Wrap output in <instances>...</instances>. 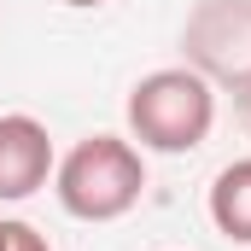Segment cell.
<instances>
[{
  "instance_id": "6da1fadb",
  "label": "cell",
  "mask_w": 251,
  "mask_h": 251,
  "mask_svg": "<svg viewBox=\"0 0 251 251\" xmlns=\"http://www.w3.org/2000/svg\"><path fill=\"white\" fill-rule=\"evenodd\" d=\"M53 193L76 222H117L146 193V158L123 134H82L53 170Z\"/></svg>"
},
{
  "instance_id": "7a4b0ae2",
  "label": "cell",
  "mask_w": 251,
  "mask_h": 251,
  "mask_svg": "<svg viewBox=\"0 0 251 251\" xmlns=\"http://www.w3.org/2000/svg\"><path fill=\"white\" fill-rule=\"evenodd\" d=\"M210 128H216V88L187 64L152 70L128 88V134L140 140V152L181 158L210 140Z\"/></svg>"
},
{
  "instance_id": "3957f363",
  "label": "cell",
  "mask_w": 251,
  "mask_h": 251,
  "mask_svg": "<svg viewBox=\"0 0 251 251\" xmlns=\"http://www.w3.org/2000/svg\"><path fill=\"white\" fill-rule=\"evenodd\" d=\"M59 158H53V134L47 123H35L29 111H6L0 117V204L35 199L53 181Z\"/></svg>"
},
{
  "instance_id": "277c9868",
  "label": "cell",
  "mask_w": 251,
  "mask_h": 251,
  "mask_svg": "<svg viewBox=\"0 0 251 251\" xmlns=\"http://www.w3.org/2000/svg\"><path fill=\"white\" fill-rule=\"evenodd\" d=\"M204 204H210V222H216L222 240L251 246V158H234L228 170H216Z\"/></svg>"
},
{
  "instance_id": "5b68a950",
  "label": "cell",
  "mask_w": 251,
  "mask_h": 251,
  "mask_svg": "<svg viewBox=\"0 0 251 251\" xmlns=\"http://www.w3.org/2000/svg\"><path fill=\"white\" fill-rule=\"evenodd\" d=\"M0 251H53L47 234L35 222H18V216H0Z\"/></svg>"
},
{
  "instance_id": "8992f818",
  "label": "cell",
  "mask_w": 251,
  "mask_h": 251,
  "mask_svg": "<svg viewBox=\"0 0 251 251\" xmlns=\"http://www.w3.org/2000/svg\"><path fill=\"white\" fill-rule=\"evenodd\" d=\"M64 6H105V0H64Z\"/></svg>"
}]
</instances>
